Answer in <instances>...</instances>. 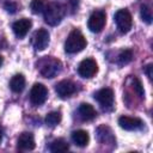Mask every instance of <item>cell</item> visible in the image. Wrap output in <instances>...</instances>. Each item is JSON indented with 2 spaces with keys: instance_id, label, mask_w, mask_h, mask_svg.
Returning <instances> with one entry per match:
<instances>
[{
  "instance_id": "cell-1",
  "label": "cell",
  "mask_w": 153,
  "mask_h": 153,
  "mask_svg": "<svg viewBox=\"0 0 153 153\" xmlns=\"http://www.w3.org/2000/svg\"><path fill=\"white\" fill-rule=\"evenodd\" d=\"M65 7L59 2H50L45 5L43 11L44 13V22L50 26H56L61 23L65 16Z\"/></svg>"
},
{
  "instance_id": "cell-2",
  "label": "cell",
  "mask_w": 153,
  "mask_h": 153,
  "mask_svg": "<svg viewBox=\"0 0 153 153\" xmlns=\"http://www.w3.org/2000/svg\"><path fill=\"white\" fill-rule=\"evenodd\" d=\"M86 44H87V42H86V38L84 37V35L79 30L75 29V30L71 31V33L68 35V37L65 42V50L68 54H76V53L84 50Z\"/></svg>"
},
{
  "instance_id": "cell-3",
  "label": "cell",
  "mask_w": 153,
  "mask_h": 153,
  "mask_svg": "<svg viewBox=\"0 0 153 153\" xmlns=\"http://www.w3.org/2000/svg\"><path fill=\"white\" fill-rule=\"evenodd\" d=\"M114 18H115L116 26L121 33H127L130 31L131 25H133V19L128 10H118L115 13Z\"/></svg>"
},
{
  "instance_id": "cell-4",
  "label": "cell",
  "mask_w": 153,
  "mask_h": 153,
  "mask_svg": "<svg viewBox=\"0 0 153 153\" xmlns=\"http://www.w3.org/2000/svg\"><path fill=\"white\" fill-rule=\"evenodd\" d=\"M61 71V62L53 57H47L42 61L39 73L44 78H54Z\"/></svg>"
},
{
  "instance_id": "cell-5",
  "label": "cell",
  "mask_w": 153,
  "mask_h": 153,
  "mask_svg": "<svg viewBox=\"0 0 153 153\" xmlns=\"http://www.w3.org/2000/svg\"><path fill=\"white\" fill-rule=\"evenodd\" d=\"M114 91L109 87L105 88H100L99 91H97L94 93V99L99 103V105L104 109V110H111L114 106Z\"/></svg>"
},
{
  "instance_id": "cell-6",
  "label": "cell",
  "mask_w": 153,
  "mask_h": 153,
  "mask_svg": "<svg viewBox=\"0 0 153 153\" xmlns=\"http://www.w3.org/2000/svg\"><path fill=\"white\" fill-rule=\"evenodd\" d=\"M48 98V90L47 87L43 85V84H39V82H36L31 91H30V102L38 106V105H42Z\"/></svg>"
},
{
  "instance_id": "cell-7",
  "label": "cell",
  "mask_w": 153,
  "mask_h": 153,
  "mask_svg": "<svg viewBox=\"0 0 153 153\" xmlns=\"http://www.w3.org/2000/svg\"><path fill=\"white\" fill-rule=\"evenodd\" d=\"M106 20V16L103 11H96L93 12L87 22V27L90 29L91 32H100L104 29Z\"/></svg>"
},
{
  "instance_id": "cell-8",
  "label": "cell",
  "mask_w": 153,
  "mask_h": 153,
  "mask_svg": "<svg viewBox=\"0 0 153 153\" xmlns=\"http://www.w3.org/2000/svg\"><path fill=\"white\" fill-rule=\"evenodd\" d=\"M98 72V65L93 59H85L78 66V73L82 78H92Z\"/></svg>"
},
{
  "instance_id": "cell-9",
  "label": "cell",
  "mask_w": 153,
  "mask_h": 153,
  "mask_svg": "<svg viewBox=\"0 0 153 153\" xmlns=\"http://www.w3.org/2000/svg\"><path fill=\"white\" fill-rule=\"evenodd\" d=\"M32 45L35 50L42 51L49 45V32L45 29H39L32 37Z\"/></svg>"
},
{
  "instance_id": "cell-10",
  "label": "cell",
  "mask_w": 153,
  "mask_h": 153,
  "mask_svg": "<svg viewBox=\"0 0 153 153\" xmlns=\"http://www.w3.org/2000/svg\"><path fill=\"white\" fill-rule=\"evenodd\" d=\"M55 91L60 98H68L76 91V85L71 80H61L55 85Z\"/></svg>"
},
{
  "instance_id": "cell-11",
  "label": "cell",
  "mask_w": 153,
  "mask_h": 153,
  "mask_svg": "<svg viewBox=\"0 0 153 153\" xmlns=\"http://www.w3.org/2000/svg\"><path fill=\"white\" fill-rule=\"evenodd\" d=\"M118 124L124 130H139L143 127L142 120L137 117H129V116H121L118 118Z\"/></svg>"
},
{
  "instance_id": "cell-12",
  "label": "cell",
  "mask_w": 153,
  "mask_h": 153,
  "mask_svg": "<svg viewBox=\"0 0 153 153\" xmlns=\"http://www.w3.org/2000/svg\"><path fill=\"white\" fill-rule=\"evenodd\" d=\"M31 25H32V23H31L30 19L23 18V19H19V20H17V22L13 23L12 30H13L14 35L18 38H24L27 35L29 30L31 29Z\"/></svg>"
},
{
  "instance_id": "cell-13",
  "label": "cell",
  "mask_w": 153,
  "mask_h": 153,
  "mask_svg": "<svg viewBox=\"0 0 153 153\" xmlns=\"http://www.w3.org/2000/svg\"><path fill=\"white\" fill-rule=\"evenodd\" d=\"M17 146L20 151H32L35 148V139H33V135L31 133H22L18 137V141H17Z\"/></svg>"
},
{
  "instance_id": "cell-14",
  "label": "cell",
  "mask_w": 153,
  "mask_h": 153,
  "mask_svg": "<svg viewBox=\"0 0 153 153\" xmlns=\"http://www.w3.org/2000/svg\"><path fill=\"white\" fill-rule=\"evenodd\" d=\"M78 114H79V116L82 121H92L97 116V112H96L94 108L88 103L80 104V106L78 109Z\"/></svg>"
},
{
  "instance_id": "cell-15",
  "label": "cell",
  "mask_w": 153,
  "mask_h": 153,
  "mask_svg": "<svg viewBox=\"0 0 153 153\" xmlns=\"http://www.w3.org/2000/svg\"><path fill=\"white\" fill-rule=\"evenodd\" d=\"M97 136L102 143H115V137L111 129L108 126H100L97 128Z\"/></svg>"
},
{
  "instance_id": "cell-16",
  "label": "cell",
  "mask_w": 153,
  "mask_h": 153,
  "mask_svg": "<svg viewBox=\"0 0 153 153\" xmlns=\"http://www.w3.org/2000/svg\"><path fill=\"white\" fill-rule=\"evenodd\" d=\"M72 140L76 146L85 147V146H87V143L90 141V136L86 130L79 129V130H74L72 133Z\"/></svg>"
},
{
  "instance_id": "cell-17",
  "label": "cell",
  "mask_w": 153,
  "mask_h": 153,
  "mask_svg": "<svg viewBox=\"0 0 153 153\" xmlns=\"http://www.w3.org/2000/svg\"><path fill=\"white\" fill-rule=\"evenodd\" d=\"M25 87V78L23 74H16L12 76L11 81H10V88L16 92V93H20Z\"/></svg>"
},
{
  "instance_id": "cell-18",
  "label": "cell",
  "mask_w": 153,
  "mask_h": 153,
  "mask_svg": "<svg viewBox=\"0 0 153 153\" xmlns=\"http://www.w3.org/2000/svg\"><path fill=\"white\" fill-rule=\"evenodd\" d=\"M49 149L51 151V152H66V151H68L69 149V145H68V142L66 141V140H63V139H56V140H54L51 143H50V146H49Z\"/></svg>"
},
{
  "instance_id": "cell-19",
  "label": "cell",
  "mask_w": 153,
  "mask_h": 153,
  "mask_svg": "<svg viewBox=\"0 0 153 153\" xmlns=\"http://www.w3.org/2000/svg\"><path fill=\"white\" fill-rule=\"evenodd\" d=\"M61 122V114L59 111H51L45 116V123L49 127H55Z\"/></svg>"
},
{
  "instance_id": "cell-20",
  "label": "cell",
  "mask_w": 153,
  "mask_h": 153,
  "mask_svg": "<svg viewBox=\"0 0 153 153\" xmlns=\"http://www.w3.org/2000/svg\"><path fill=\"white\" fill-rule=\"evenodd\" d=\"M131 60H133V51L129 50V49L122 50L118 55V65H121V66L128 65Z\"/></svg>"
},
{
  "instance_id": "cell-21",
  "label": "cell",
  "mask_w": 153,
  "mask_h": 153,
  "mask_svg": "<svg viewBox=\"0 0 153 153\" xmlns=\"http://www.w3.org/2000/svg\"><path fill=\"white\" fill-rule=\"evenodd\" d=\"M30 8H31V12L35 13V14H38V13L43 12L44 8H45L44 0H32L31 4H30Z\"/></svg>"
},
{
  "instance_id": "cell-22",
  "label": "cell",
  "mask_w": 153,
  "mask_h": 153,
  "mask_svg": "<svg viewBox=\"0 0 153 153\" xmlns=\"http://www.w3.org/2000/svg\"><path fill=\"white\" fill-rule=\"evenodd\" d=\"M140 14H141V18H142V20L145 23H147V24L152 23V11H151V8L147 5H142L141 6Z\"/></svg>"
},
{
  "instance_id": "cell-23",
  "label": "cell",
  "mask_w": 153,
  "mask_h": 153,
  "mask_svg": "<svg viewBox=\"0 0 153 153\" xmlns=\"http://www.w3.org/2000/svg\"><path fill=\"white\" fill-rule=\"evenodd\" d=\"M133 87L135 90V92L137 93V96L140 98H143L145 97V91H143V86L141 84V81L137 79V78H133Z\"/></svg>"
},
{
  "instance_id": "cell-24",
  "label": "cell",
  "mask_w": 153,
  "mask_h": 153,
  "mask_svg": "<svg viewBox=\"0 0 153 153\" xmlns=\"http://www.w3.org/2000/svg\"><path fill=\"white\" fill-rule=\"evenodd\" d=\"M4 8L8 12V13H16L17 12V10H18V5L16 4V2H13V1H11V0H7V1H5L4 2Z\"/></svg>"
},
{
  "instance_id": "cell-25",
  "label": "cell",
  "mask_w": 153,
  "mask_h": 153,
  "mask_svg": "<svg viewBox=\"0 0 153 153\" xmlns=\"http://www.w3.org/2000/svg\"><path fill=\"white\" fill-rule=\"evenodd\" d=\"M152 68H153V66H152V63H149V65H147V66H146V68H145V73L147 74V76H148V79H152V76H153V74H152Z\"/></svg>"
},
{
  "instance_id": "cell-26",
  "label": "cell",
  "mask_w": 153,
  "mask_h": 153,
  "mask_svg": "<svg viewBox=\"0 0 153 153\" xmlns=\"http://www.w3.org/2000/svg\"><path fill=\"white\" fill-rule=\"evenodd\" d=\"M2 136H4V129L0 127V142H1V140H2Z\"/></svg>"
},
{
  "instance_id": "cell-27",
  "label": "cell",
  "mask_w": 153,
  "mask_h": 153,
  "mask_svg": "<svg viewBox=\"0 0 153 153\" xmlns=\"http://www.w3.org/2000/svg\"><path fill=\"white\" fill-rule=\"evenodd\" d=\"M2 62H4V57H2L1 55H0V66L2 65Z\"/></svg>"
}]
</instances>
